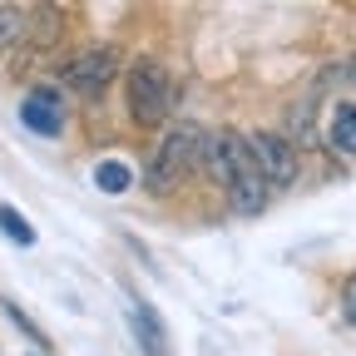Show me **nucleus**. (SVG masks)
Segmentation results:
<instances>
[{
	"instance_id": "obj_1",
	"label": "nucleus",
	"mask_w": 356,
	"mask_h": 356,
	"mask_svg": "<svg viewBox=\"0 0 356 356\" xmlns=\"http://www.w3.org/2000/svg\"><path fill=\"white\" fill-rule=\"evenodd\" d=\"M208 168H213V178L222 184V193H228L233 213L252 218V213L267 208V178L257 168L252 139H243V134H233V129L213 134V139H208Z\"/></svg>"
},
{
	"instance_id": "obj_2",
	"label": "nucleus",
	"mask_w": 356,
	"mask_h": 356,
	"mask_svg": "<svg viewBox=\"0 0 356 356\" xmlns=\"http://www.w3.org/2000/svg\"><path fill=\"white\" fill-rule=\"evenodd\" d=\"M203 154H208V134H203L198 124H173V129L163 134V144L154 149L149 168H144V188H149V193H168Z\"/></svg>"
},
{
	"instance_id": "obj_3",
	"label": "nucleus",
	"mask_w": 356,
	"mask_h": 356,
	"mask_svg": "<svg viewBox=\"0 0 356 356\" xmlns=\"http://www.w3.org/2000/svg\"><path fill=\"white\" fill-rule=\"evenodd\" d=\"M124 95H129V114L139 124H163L173 114V79L159 60H139L124 74Z\"/></svg>"
},
{
	"instance_id": "obj_4",
	"label": "nucleus",
	"mask_w": 356,
	"mask_h": 356,
	"mask_svg": "<svg viewBox=\"0 0 356 356\" xmlns=\"http://www.w3.org/2000/svg\"><path fill=\"white\" fill-rule=\"evenodd\" d=\"M114 70H119V55L109 50V44H89V50H79L60 70V79H65V89H74V95H104Z\"/></svg>"
},
{
	"instance_id": "obj_5",
	"label": "nucleus",
	"mask_w": 356,
	"mask_h": 356,
	"mask_svg": "<svg viewBox=\"0 0 356 356\" xmlns=\"http://www.w3.org/2000/svg\"><path fill=\"white\" fill-rule=\"evenodd\" d=\"M252 139V154H257V168L273 188H287L297 178V144L287 134H248Z\"/></svg>"
},
{
	"instance_id": "obj_6",
	"label": "nucleus",
	"mask_w": 356,
	"mask_h": 356,
	"mask_svg": "<svg viewBox=\"0 0 356 356\" xmlns=\"http://www.w3.org/2000/svg\"><path fill=\"white\" fill-rule=\"evenodd\" d=\"M20 119H25V129L44 134V139H55V134L65 129V104H60V95H55L50 84H35L30 95L20 99Z\"/></svg>"
},
{
	"instance_id": "obj_7",
	"label": "nucleus",
	"mask_w": 356,
	"mask_h": 356,
	"mask_svg": "<svg viewBox=\"0 0 356 356\" xmlns=\"http://www.w3.org/2000/svg\"><path fill=\"white\" fill-rule=\"evenodd\" d=\"M129 332H134V341H139L149 356H168V332H163V322H159L154 307L129 302Z\"/></svg>"
},
{
	"instance_id": "obj_8",
	"label": "nucleus",
	"mask_w": 356,
	"mask_h": 356,
	"mask_svg": "<svg viewBox=\"0 0 356 356\" xmlns=\"http://www.w3.org/2000/svg\"><path fill=\"white\" fill-rule=\"evenodd\" d=\"M327 144H332L337 154L356 159V104H351V99H341V104L332 109V124H327Z\"/></svg>"
},
{
	"instance_id": "obj_9",
	"label": "nucleus",
	"mask_w": 356,
	"mask_h": 356,
	"mask_svg": "<svg viewBox=\"0 0 356 356\" xmlns=\"http://www.w3.org/2000/svg\"><path fill=\"white\" fill-rule=\"evenodd\" d=\"M30 35V10L25 6H0V50H10Z\"/></svg>"
},
{
	"instance_id": "obj_10",
	"label": "nucleus",
	"mask_w": 356,
	"mask_h": 356,
	"mask_svg": "<svg viewBox=\"0 0 356 356\" xmlns=\"http://www.w3.org/2000/svg\"><path fill=\"white\" fill-rule=\"evenodd\" d=\"M95 184H99L104 193H124V188L134 184V168H129L124 159H104V163L95 168Z\"/></svg>"
},
{
	"instance_id": "obj_11",
	"label": "nucleus",
	"mask_w": 356,
	"mask_h": 356,
	"mask_svg": "<svg viewBox=\"0 0 356 356\" xmlns=\"http://www.w3.org/2000/svg\"><path fill=\"white\" fill-rule=\"evenodd\" d=\"M0 233H6L10 243H20V248H35V228L25 222V213L10 208V203H0Z\"/></svg>"
},
{
	"instance_id": "obj_12",
	"label": "nucleus",
	"mask_w": 356,
	"mask_h": 356,
	"mask_svg": "<svg viewBox=\"0 0 356 356\" xmlns=\"http://www.w3.org/2000/svg\"><path fill=\"white\" fill-rule=\"evenodd\" d=\"M0 307H6V317H10V322H15V327H20V332H25V337H30L35 346H44V332H40V327H35V322L25 317V312H20L15 302H0Z\"/></svg>"
},
{
	"instance_id": "obj_13",
	"label": "nucleus",
	"mask_w": 356,
	"mask_h": 356,
	"mask_svg": "<svg viewBox=\"0 0 356 356\" xmlns=\"http://www.w3.org/2000/svg\"><path fill=\"white\" fill-rule=\"evenodd\" d=\"M341 317L356 327V277H346V292H341Z\"/></svg>"
},
{
	"instance_id": "obj_14",
	"label": "nucleus",
	"mask_w": 356,
	"mask_h": 356,
	"mask_svg": "<svg viewBox=\"0 0 356 356\" xmlns=\"http://www.w3.org/2000/svg\"><path fill=\"white\" fill-rule=\"evenodd\" d=\"M35 356H40V351H35Z\"/></svg>"
},
{
	"instance_id": "obj_15",
	"label": "nucleus",
	"mask_w": 356,
	"mask_h": 356,
	"mask_svg": "<svg viewBox=\"0 0 356 356\" xmlns=\"http://www.w3.org/2000/svg\"><path fill=\"white\" fill-rule=\"evenodd\" d=\"M351 74H356V70H351Z\"/></svg>"
}]
</instances>
